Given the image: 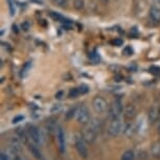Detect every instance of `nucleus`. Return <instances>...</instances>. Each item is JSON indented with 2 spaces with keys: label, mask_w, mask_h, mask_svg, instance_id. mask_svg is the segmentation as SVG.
I'll return each instance as SVG.
<instances>
[{
  "label": "nucleus",
  "mask_w": 160,
  "mask_h": 160,
  "mask_svg": "<svg viewBox=\"0 0 160 160\" xmlns=\"http://www.w3.org/2000/svg\"><path fill=\"white\" fill-rule=\"evenodd\" d=\"M78 91H80L81 94H86V93H88V91H89V87L85 85V84H82V85L78 86Z\"/></svg>",
  "instance_id": "22"
},
{
  "label": "nucleus",
  "mask_w": 160,
  "mask_h": 160,
  "mask_svg": "<svg viewBox=\"0 0 160 160\" xmlns=\"http://www.w3.org/2000/svg\"><path fill=\"white\" fill-rule=\"evenodd\" d=\"M92 108L96 113H104L107 110V102L102 96H95L92 99Z\"/></svg>",
  "instance_id": "4"
},
{
  "label": "nucleus",
  "mask_w": 160,
  "mask_h": 160,
  "mask_svg": "<svg viewBox=\"0 0 160 160\" xmlns=\"http://www.w3.org/2000/svg\"><path fill=\"white\" fill-rule=\"evenodd\" d=\"M8 4V10L12 16H14L16 14V3H15V0H7Z\"/></svg>",
  "instance_id": "16"
},
{
  "label": "nucleus",
  "mask_w": 160,
  "mask_h": 160,
  "mask_svg": "<svg viewBox=\"0 0 160 160\" xmlns=\"http://www.w3.org/2000/svg\"><path fill=\"white\" fill-rule=\"evenodd\" d=\"M28 149L31 151L32 155H34V157L36 159L38 160H43V157H42V154L40 152V150L38 149L37 147L35 146V144H29L28 146Z\"/></svg>",
  "instance_id": "12"
},
{
  "label": "nucleus",
  "mask_w": 160,
  "mask_h": 160,
  "mask_svg": "<svg viewBox=\"0 0 160 160\" xmlns=\"http://www.w3.org/2000/svg\"><path fill=\"white\" fill-rule=\"evenodd\" d=\"M77 111H78L77 108H71V109H69L67 111V113H66V119L73 118V117L77 115Z\"/></svg>",
  "instance_id": "18"
},
{
  "label": "nucleus",
  "mask_w": 160,
  "mask_h": 160,
  "mask_svg": "<svg viewBox=\"0 0 160 160\" xmlns=\"http://www.w3.org/2000/svg\"><path fill=\"white\" fill-rule=\"evenodd\" d=\"M123 112V106L122 102L120 98H116L115 101L112 102V105L110 106V110L109 114L111 119H115V118H120Z\"/></svg>",
  "instance_id": "1"
},
{
  "label": "nucleus",
  "mask_w": 160,
  "mask_h": 160,
  "mask_svg": "<svg viewBox=\"0 0 160 160\" xmlns=\"http://www.w3.org/2000/svg\"><path fill=\"white\" fill-rule=\"evenodd\" d=\"M85 7V0H73V8L75 10L81 11Z\"/></svg>",
  "instance_id": "15"
},
{
  "label": "nucleus",
  "mask_w": 160,
  "mask_h": 160,
  "mask_svg": "<svg viewBox=\"0 0 160 160\" xmlns=\"http://www.w3.org/2000/svg\"><path fill=\"white\" fill-rule=\"evenodd\" d=\"M57 137L59 140V148H60V152L64 153L65 152V133L63 131V129L61 127L58 128V133H57Z\"/></svg>",
  "instance_id": "10"
},
{
  "label": "nucleus",
  "mask_w": 160,
  "mask_h": 160,
  "mask_svg": "<svg viewBox=\"0 0 160 160\" xmlns=\"http://www.w3.org/2000/svg\"><path fill=\"white\" fill-rule=\"evenodd\" d=\"M23 119H24V116L18 115V116L14 117V118H13V123H18V122H22Z\"/></svg>",
  "instance_id": "25"
},
{
  "label": "nucleus",
  "mask_w": 160,
  "mask_h": 160,
  "mask_svg": "<svg viewBox=\"0 0 160 160\" xmlns=\"http://www.w3.org/2000/svg\"><path fill=\"white\" fill-rule=\"evenodd\" d=\"M148 117H149L151 123H154L157 120H160V105L158 104L153 105L149 111V116Z\"/></svg>",
  "instance_id": "8"
},
{
  "label": "nucleus",
  "mask_w": 160,
  "mask_h": 160,
  "mask_svg": "<svg viewBox=\"0 0 160 160\" xmlns=\"http://www.w3.org/2000/svg\"><path fill=\"white\" fill-rule=\"evenodd\" d=\"M75 149H77L78 155L81 157L87 158V156H88V150L86 148L85 141H84L83 137L77 136V138H75Z\"/></svg>",
  "instance_id": "6"
},
{
  "label": "nucleus",
  "mask_w": 160,
  "mask_h": 160,
  "mask_svg": "<svg viewBox=\"0 0 160 160\" xmlns=\"http://www.w3.org/2000/svg\"><path fill=\"white\" fill-rule=\"evenodd\" d=\"M123 128L122 118H115V119H111V123L108 128V133L111 136L115 137L117 135H119V133L122 132V130Z\"/></svg>",
  "instance_id": "2"
},
{
  "label": "nucleus",
  "mask_w": 160,
  "mask_h": 160,
  "mask_svg": "<svg viewBox=\"0 0 160 160\" xmlns=\"http://www.w3.org/2000/svg\"><path fill=\"white\" fill-rule=\"evenodd\" d=\"M61 105H55L52 108H51V112L52 113H57V112H59L60 110H61Z\"/></svg>",
  "instance_id": "26"
},
{
  "label": "nucleus",
  "mask_w": 160,
  "mask_h": 160,
  "mask_svg": "<svg viewBox=\"0 0 160 160\" xmlns=\"http://www.w3.org/2000/svg\"><path fill=\"white\" fill-rule=\"evenodd\" d=\"M0 160H11V159H10V157L7 156L5 154L1 153V155H0Z\"/></svg>",
  "instance_id": "28"
},
{
  "label": "nucleus",
  "mask_w": 160,
  "mask_h": 160,
  "mask_svg": "<svg viewBox=\"0 0 160 160\" xmlns=\"http://www.w3.org/2000/svg\"><path fill=\"white\" fill-rule=\"evenodd\" d=\"M31 68H32V62H28L25 65L23 66V68H22V70H21V77H26L28 73V71L31 70Z\"/></svg>",
  "instance_id": "17"
},
{
  "label": "nucleus",
  "mask_w": 160,
  "mask_h": 160,
  "mask_svg": "<svg viewBox=\"0 0 160 160\" xmlns=\"http://www.w3.org/2000/svg\"><path fill=\"white\" fill-rule=\"evenodd\" d=\"M123 115L127 119H133L136 115V109L135 107L131 104L127 105L125 107V110H123Z\"/></svg>",
  "instance_id": "11"
},
{
  "label": "nucleus",
  "mask_w": 160,
  "mask_h": 160,
  "mask_svg": "<svg viewBox=\"0 0 160 160\" xmlns=\"http://www.w3.org/2000/svg\"><path fill=\"white\" fill-rule=\"evenodd\" d=\"M122 53H125V55H127V56H131L132 53H133V50H132V48L131 47H126L125 49L122 50Z\"/></svg>",
  "instance_id": "24"
},
{
  "label": "nucleus",
  "mask_w": 160,
  "mask_h": 160,
  "mask_svg": "<svg viewBox=\"0 0 160 160\" xmlns=\"http://www.w3.org/2000/svg\"><path fill=\"white\" fill-rule=\"evenodd\" d=\"M150 18L153 22L155 23H160V8L156 7V5L152 4L149 11Z\"/></svg>",
  "instance_id": "9"
},
{
  "label": "nucleus",
  "mask_w": 160,
  "mask_h": 160,
  "mask_svg": "<svg viewBox=\"0 0 160 160\" xmlns=\"http://www.w3.org/2000/svg\"><path fill=\"white\" fill-rule=\"evenodd\" d=\"M55 1L61 8H66V5H67V0H55Z\"/></svg>",
  "instance_id": "23"
},
{
  "label": "nucleus",
  "mask_w": 160,
  "mask_h": 160,
  "mask_svg": "<svg viewBox=\"0 0 160 160\" xmlns=\"http://www.w3.org/2000/svg\"><path fill=\"white\" fill-rule=\"evenodd\" d=\"M96 136H98V127L95 125L90 126L89 128H87L83 133L84 140L89 143L93 142V141L96 139Z\"/></svg>",
  "instance_id": "5"
},
{
  "label": "nucleus",
  "mask_w": 160,
  "mask_h": 160,
  "mask_svg": "<svg viewBox=\"0 0 160 160\" xmlns=\"http://www.w3.org/2000/svg\"><path fill=\"white\" fill-rule=\"evenodd\" d=\"M80 94H81V93H80V91H78V88H73V89H71L70 91H69V98H78Z\"/></svg>",
  "instance_id": "21"
},
{
  "label": "nucleus",
  "mask_w": 160,
  "mask_h": 160,
  "mask_svg": "<svg viewBox=\"0 0 160 160\" xmlns=\"http://www.w3.org/2000/svg\"><path fill=\"white\" fill-rule=\"evenodd\" d=\"M158 133H159V135H160V122H159V126H158Z\"/></svg>",
  "instance_id": "32"
},
{
  "label": "nucleus",
  "mask_w": 160,
  "mask_h": 160,
  "mask_svg": "<svg viewBox=\"0 0 160 160\" xmlns=\"http://www.w3.org/2000/svg\"><path fill=\"white\" fill-rule=\"evenodd\" d=\"M28 28H29V24H28V22H24V23L22 24V29H23V31H25V32H28Z\"/></svg>",
  "instance_id": "27"
},
{
  "label": "nucleus",
  "mask_w": 160,
  "mask_h": 160,
  "mask_svg": "<svg viewBox=\"0 0 160 160\" xmlns=\"http://www.w3.org/2000/svg\"><path fill=\"white\" fill-rule=\"evenodd\" d=\"M77 120L78 122L82 123V125H86V123L89 122L90 120V114H89V111L87 109L86 106H82L80 107L77 111Z\"/></svg>",
  "instance_id": "3"
},
{
  "label": "nucleus",
  "mask_w": 160,
  "mask_h": 160,
  "mask_svg": "<svg viewBox=\"0 0 160 160\" xmlns=\"http://www.w3.org/2000/svg\"><path fill=\"white\" fill-rule=\"evenodd\" d=\"M151 152H152L153 156L155 157H160V141H156L152 144L151 148Z\"/></svg>",
  "instance_id": "13"
},
{
  "label": "nucleus",
  "mask_w": 160,
  "mask_h": 160,
  "mask_svg": "<svg viewBox=\"0 0 160 160\" xmlns=\"http://www.w3.org/2000/svg\"><path fill=\"white\" fill-rule=\"evenodd\" d=\"M26 132H28V136L31 137V139L34 141L35 143L41 142V134H40V131H39V129L37 127H35L32 125H28Z\"/></svg>",
  "instance_id": "7"
},
{
  "label": "nucleus",
  "mask_w": 160,
  "mask_h": 160,
  "mask_svg": "<svg viewBox=\"0 0 160 160\" xmlns=\"http://www.w3.org/2000/svg\"><path fill=\"white\" fill-rule=\"evenodd\" d=\"M114 44L116 45V46H120V45L122 44V41L120 40V39H116V40H114V42H113Z\"/></svg>",
  "instance_id": "29"
},
{
  "label": "nucleus",
  "mask_w": 160,
  "mask_h": 160,
  "mask_svg": "<svg viewBox=\"0 0 160 160\" xmlns=\"http://www.w3.org/2000/svg\"><path fill=\"white\" fill-rule=\"evenodd\" d=\"M17 133H18V135H19V137H20V139L23 141V142H26L28 141V138H26V134L24 133V131L21 128L19 129H17Z\"/></svg>",
  "instance_id": "20"
},
{
  "label": "nucleus",
  "mask_w": 160,
  "mask_h": 160,
  "mask_svg": "<svg viewBox=\"0 0 160 160\" xmlns=\"http://www.w3.org/2000/svg\"><path fill=\"white\" fill-rule=\"evenodd\" d=\"M134 158H135V154L133 151H127L122 156V160H134Z\"/></svg>",
  "instance_id": "14"
},
{
  "label": "nucleus",
  "mask_w": 160,
  "mask_h": 160,
  "mask_svg": "<svg viewBox=\"0 0 160 160\" xmlns=\"http://www.w3.org/2000/svg\"><path fill=\"white\" fill-rule=\"evenodd\" d=\"M152 1H153L154 5H156V7L160 8V0H152Z\"/></svg>",
  "instance_id": "31"
},
{
  "label": "nucleus",
  "mask_w": 160,
  "mask_h": 160,
  "mask_svg": "<svg viewBox=\"0 0 160 160\" xmlns=\"http://www.w3.org/2000/svg\"><path fill=\"white\" fill-rule=\"evenodd\" d=\"M50 16L52 17L55 20H57V21H61V22L67 23V20L64 19V17L61 16V15H59V14H57V13H53V12H51V13H50Z\"/></svg>",
  "instance_id": "19"
},
{
  "label": "nucleus",
  "mask_w": 160,
  "mask_h": 160,
  "mask_svg": "<svg viewBox=\"0 0 160 160\" xmlns=\"http://www.w3.org/2000/svg\"><path fill=\"white\" fill-rule=\"evenodd\" d=\"M63 91H59L58 93H56V98H58V99H60V98H62V96H63Z\"/></svg>",
  "instance_id": "30"
}]
</instances>
